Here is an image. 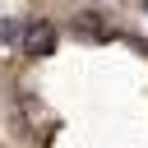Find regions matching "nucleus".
Listing matches in <instances>:
<instances>
[{"instance_id":"obj_2","label":"nucleus","mask_w":148,"mask_h":148,"mask_svg":"<svg viewBox=\"0 0 148 148\" xmlns=\"http://www.w3.org/2000/svg\"><path fill=\"white\" fill-rule=\"evenodd\" d=\"M74 28H79L83 37H102V32H106V23H102L97 14H79V18H74Z\"/></svg>"},{"instance_id":"obj_1","label":"nucleus","mask_w":148,"mask_h":148,"mask_svg":"<svg viewBox=\"0 0 148 148\" xmlns=\"http://www.w3.org/2000/svg\"><path fill=\"white\" fill-rule=\"evenodd\" d=\"M23 51H28V56H51V51H56V28H51L46 18L28 23V32H23Z\"/></svg>"}]
</instances>
